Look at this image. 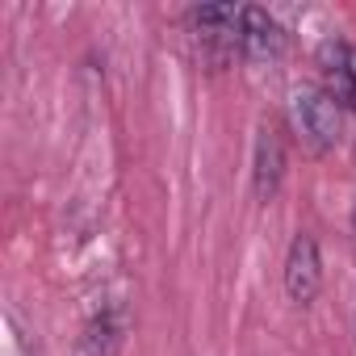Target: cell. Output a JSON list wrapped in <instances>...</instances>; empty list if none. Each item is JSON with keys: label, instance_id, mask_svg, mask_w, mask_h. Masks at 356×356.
I'll return each instance as SVG.
<instances>
[{"label": "cell", "instance_id": "277c9868", "mask_svg": "<svg viewBox=\"0 0 356 356\" xmlns=\"http://www.w3.org/2000/svg\"><path fill=\"white\" fill-rule=\"evenodd\" d=\"M239 51L256 63H268V59H281L285 51V30L277 17H268V9H243V22H239Z\"/></svg>", "mask_w": 356, "mask_h": 356}, {"label": "cell", "instance_id": "3957f363", "mask_svg": "<svg viewBox=\"0 0 356 356\" xmlns=\"http://www.w3.org/2000/svg\"><path fill=\"white\" fill-rule=\"evenodd\" d=\"M318 72H323V88L339 101V105H348V109H356V47H348V42H323L318 47Z\"/></svg>", "mask_w": 356, "mask_h": 356}, {"label": "cell", "instance_id": "8992f818", "mask_svg": "<svg viewBox=\"0 0 356 356\" xmlns=\"http://www.w3.org/2000/svg\"><path fill=\"white\" fill-rule=\"evenodd\" d=\"M122 335H126V323H122V314H118V310L97 314V318L84 327V335H80L76 356H118Z\"/></svg>", "mask_w": 356, "mask_h": 356}, {"label": "cell", "instance_id": "52a82bcc", "mask_svg": "<svg viewBox=\"0 0 356 356\" xmlns=\"http://www.w3.org/2000/svg\"><path fill=\"white\" fill-rule=\"evenodd\" d=\"M352 222H356V214H352Z\"/></svg>", "mask_w": 356, "mask_h": 356}, {"label": "cell", "instance_id": "6da1fadb", "mask_svg": "<svg viewBox=\"0 0 356 356\" xmlns=\"http://www.w3.org/2000/svg\"><path fill=\"white\" fill-rule=\"evenodd\" d=\"M289 122L310 151H331L339 143V101L323 84H302L289 97Z\"/></svg>", "mask_w": 356, "mask_h": 356}, {"label": "cell", "instance_id": "5b68a950", "mask_svg": "<svg viewBox=\"0 0 356 356\" xmlns=\"http://www.w3.org/2000/svg\"><path fill=\"white\" fill-rule=\"evenodd\" d=\"M281 176H285V143L273 126H264L260 138H256V168H252V189H256L260 202L277 197Z\"/></svg>", "mask_w": 356, "mask_h": 356}, {"label": "cell", "instance_id": "7a4b0ae2", "mask_svg": "<svg viewBox=\"0 0 356 356\" xmlns=\"http://www.w3.org/2000/svg\"><path fill=\"white\" fill-rule=\"evenodd\" d=\"M318 285H323V264H318V243L314 235H298L289 243V256H285V293L293 302H314L318 298Z\"/></svg>", "mask_w": 356, "mask_h": 356}]
</instances>
